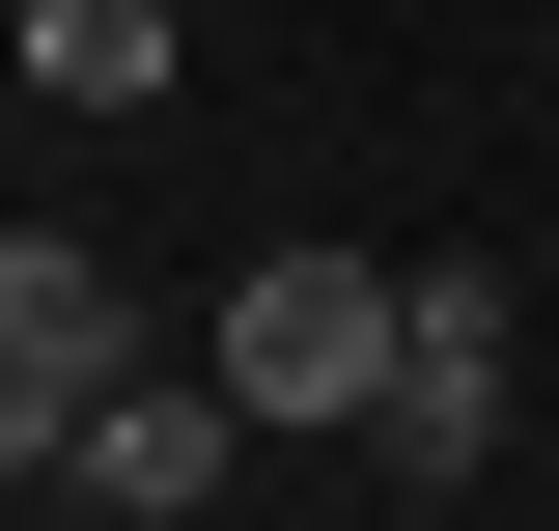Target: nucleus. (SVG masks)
I'll return each instance as SVG.
<instances>
[{"label":"nucleus","mask_w":559,"mask_h":531,"mask_svg":"<svg viewBox=\"0 0 559 531\" xmlns=\"http://www.w3.org/2000/svg\"><path fill=\"white\" fill-rule=\"evenodd\" d=\"M224 475H252V392H224V364H197V392H112V420H84V504H112V531H197Z\"/></svg>","instance_id":"7ed1b4c3"},{"label":"nucleus","mask_w":559,"mask_h":531,"mask_svg":"<svg viewBox=\"0 0 559 531\" xmlns=\"http://www.w3.org/2000/svg\"><path fill=\"white\" fill-rule=\"evenodd\" d=\"M28 84L57 113H168V0H28Z\"/></svg>","instance_id":"20e7f679"},{"label":"nucleus","mask_w":559,"mask_h":531,"mask_svg":"<svg viewBox=\"0 0 559 531\" xmlns=\"http://www.w3.org/2000/svg\"><path fill=\"white\" fill-rule=\"evenodd\" d=\"M364 448H392V475H476V448H503V280H476V252L419 280V335H392V420H364Z\"/></svg>","instance_id":"f03ea898"},{"label":"nucleus","mask_w":559,"mask_h":531,"mask_svg":"<svg viewBox=\"0 0 559 531\" xmlns=\"http://www.w3.org/2000/svg\"><path fill=\"white\" fill-rule=\"evenodd\" d=\"M392 335H419V280H392V252H252L197 364H224L252 420H392Z\"/></svg>","instance_id":"f257e3e1"},{"label":"nucleus","mask_w":559,"mask_h":531,"mask_svg":"<svg viewBox=\"0 0 559 531\" xmlns=\"http://www.w3.org/2000/svg\"><path fill=\"white\" fill-rule=\"evenodd\" d=\"M84 420H112V392H57V364L0 335V475H84Z\"/></svg>","instance_id":"39448f33"}]
</instances>
